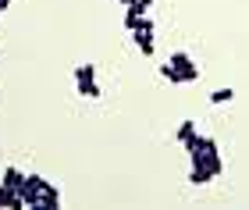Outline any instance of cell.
Instances as JSON below:
<instances>
[{"label":"cell","mask_w":249,"mask_h":210,"mask_svg":"<svg viewBox=\"0 0 249 210\" xmlns=\"http://www.w3.org/2000/svg\"><path fill=\"white\" fill-rule=\"evenodd\" d=\"M43 185H47V178H43V175H25V178L18 182V196H21V203H25L29 210H39Z\"/></svg>","instance_id":"obj_1"},{"label":"cell","mask_w":249,"mask_h":210,"mask_svg":"<svg viewBox=\"0 0 249 210\" xmlns=\"http://www.w3.org/2000/svg\"><path fill=\"white\" fill-rule=\"evenodd\" d=\"M75 82H78V93L89 96V100H96V96H100V86H96V68H93V64H78V68H75Z\"/></svg>","instance_id":"obj_2"},{"label":"cell","mask_w":249,"mask_h":210,"mask_svg":"<svg viewBox=\"0 0 249 210\" xmlns=\"http://www.w3.org/2000/svg\"><path fill=\"white\" fill-rule=\"evenodd\" d=\"M167 64H171V68L178 71V79H182V82H196V79H199V68L192 64V57H189L185 50L171 53V61H167Z\"/></svg>","instance_id":"obj_3"},{"label":"cell","mask_w":249,"mask_h":210,"mask_svg":"<svg viewBox=\"0 0 249 210\" xmlns=\"http://www.w3.org/2000/svg\"><path fill=\"white\" fill-rule=\"evenodd\" d=\"M61 207V192H57V185H43V196H39V210H57Z\"/></svg>","instance_id":"obj_4"},{"label":"cell","mask_w":249,"mask_h":210,"mask_svg":"<svg viewBox=\"0 0 249 210\" xmlns=\"http://www.w3.org/2000/svg\"><path fill=\"white\" fill-rule=\"evenodd\" d=\"M0 207H11V210H25V203H21L18 189H11V185H0Z\"/></svg>","instance_id":"obj_5"},{"label":"cell","mask_w":249,"mask_h":210,"mask_svg":"<svg viewBox=\"0 0 249 210\" xmlns=\"http://www.w3.org/2000/svg\"><path fill=\"white\" fill-rule=\"evenodd\" d=\"M178 142H182L185 150H192V142H196V125H192V121H182V125H178Z\"/></svg>","instance_id":"obj_6"},{"label":"cell","mask_w":249,"mask_h":210,"mask_svg":"<svg viewBox=\"0 0 249 210\" xmlns=\"http://www.w3.org/2000/svg\"><path fill=\"white\" fill-rule=\"evenodd\" d=\"M132 36H135V47H139L146 57H153V36L150 32H132Z\"/></svg>","instance_id":"obj_7"},{"label":"cell","mask_w":249,"mask_h":210,"mask_svg":"<svg viewBox=\"0 0 249 210\" xmlns=\"http://www.w3.org/2000/svg\"><path fill=\"white\" fill-rule=\"evenodd\" d=\"M210 178H213V175L203 168V164H192V175H189V182H192V185H207Z\"/></svg>","instance_id":"obj_8"},{"label":"cell","mask_w":249,"mask_h":210,"mask_svg":"<svg viewBox=\"0 0 249 210\" xmlns=\"http://www.w3.org/2000/svg\"><path fill=\"white\" fill-rule=\"evenodd\" d=\"M25 178L18 168H4V178H0V185H11V189H18V182Z\"/></svg>","instance_id":"obj_9"},{"label":"cell","mask_w":249,"mask_h":210,"mask_svg":"<svg viewBox=\"0 0 249 210\" xmlns=\"http://www.w3.org/2000/svg\"><path fill=\"white\" fill-rule=\"evenodd\" d=\"M231 96H235L231 89H213V93H210V100H213V104H228Z\"/></svg>","instance_id":"obj_10"},{"label":"cell","mask_w":249,"mask_h":210,"mask_svg":"<svg viewBox=\"0 0 249 210\" xmlns=\"http://www.w3.org/2000/svg\"><path fill=\"white\" fill-rule=\"evenodd\" d=\"M135 32H153V21L142 15V18H139V25H135Z\"/></svg>","instance_id":"obj_11"},{"label":"cell","mask_w":249,"mask_h":210,"mask_svg":"<svg viewBox=\"0 0 249 210\" xmlns=\"http://www.w3.org/2000/svg\"><path fill=\"white\" fill-rule=\"evenodd\" d=\"M121 4H124V7H128V4H135V0H121Z\"/></svg>","instance_id":"obj_12"}]
</instances>
